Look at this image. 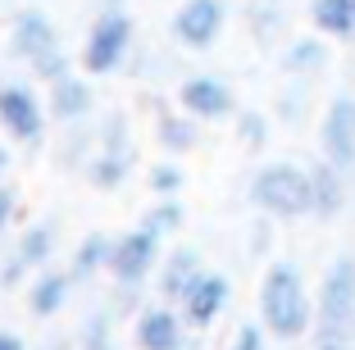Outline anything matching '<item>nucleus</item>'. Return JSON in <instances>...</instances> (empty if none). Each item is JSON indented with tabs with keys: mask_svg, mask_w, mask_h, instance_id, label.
<instances>
[{
	"mask_svg": "<svg viewBox=\"0 0 355 350\" xmlns=\"http://www.w3.org/2000/svg\"><path fill=\"white\" fill-rule=\"evenodd\" d=\"M319 141H324V159L337 164L342 173L355 168V100L351 96H337L324 114V128H319Z\"/></svg>",
	"mask_w": 355,
	"mask_h": 350,
	"instance_id": "6",
	"label": "nucleus"
},
{
	"mask_svg": "<svg viewBox=\"0 0 355 350\" xmlns=\"http://www.w3.org/2000/svg\"><path fill=\"white\" fill-rule=\"evenodd\" d=\"M14 55L28 60L32 69L42 73V78H51V82L69 78V60H64V51H60V37H55V28L46 23V14H37V10L19 14V23H14Z\"/></svg>",
	"mask_w": 355,
	"mask_h": 350,
	"instance_id": "3",
	"label": "nucleus"
},
{
	"mask_svg": "<svg viewBox=\"0 0 355 350\" xmlns=\"http://www.w3.org/2000/svg\"><path fill=\"white\" fill-rule=\"evenodd\" d=\"M319 64H324V46H319V42H296L292 55H287V69H292V73L319 69Z\"/></svg>",
	"mask_w": 355,
	"mask_h": 350,
	"instance_id": "18",
	"label": "nucleus"
},
{
	"mask_svg": "<svg viewBox=\"0 0 355 350\" xmlns=\"http://www.w3.org/2000/svg\"><path fill=\"white\" fill-rule=\"evenodd\" d=\"M5 164H10V155H5V146H0V173H5Z\"/></svg>",
	"mask_w": 355,
	"mask_h": 350,
	"instance_id": "27",
	"label": "nucleus"
},
{
	"mask_svg": "<svg viewBox=\"0 0 355 350\" xmlns=\"http://www.w3.org/2000/svg\"><path fill=\"white\" fill-rule=\"evenodd\" d=\"M128 42H132V19L119 10L101 14L92 23V37L83 46V69L87 73H114L128 55Z\"/></svg>",
	"mask_w": 355,
	"mask_h": 350,
	"instance_id": "5",
	"label": "nucleus"
},
{
	"mask_svg": "<svg viewBox=\"0 0 355 350\" xmlns=\"http://www.w3.org/2000/svg\"><path fill=\"white\" fill-rule=\"evenodd\" d=\"M137 346L141 350H182V323L168 309H146L137 323Z\"/></svg>",
	"mask_w": 355,
	"mask_h": 350,
	"instance_id": "13",
	"label": "nucleus"
},
{
	"mask_svg": "<svg viewBox=\"0 0 355 350\" xmlns=\"http://www.w3.org/2000/svg\"><path fill=\"white\" fill-rule=\"evenodd\" d=\"M51 110L60 119H83L92 110V91L83 82H73V78H60V82H51Z\"/></svg>",
	"mask_w": 355,
	"mask_h": 350,
	"instance_id": "15",
	"label": "nucleus"
},
{
	"mask_svg": "<svg viewBox=\"0 0 355 350\" xmlns=\"http://www.w3.org/2000/svg\"><path fill=\"white\" fill-rule=\"evenodd\" d=\"M200 273V259H196V250H178L173 259H168V273H164V291L168 296H178L182 300V291L191 287V278Z\"/></svg>",
	"mask_w": 355,
	"mask_h": 350,
	"instance_id": "16",
	"label": "nucleus"
},
{
	"mask_svg": "<svg viewBox=\"0 0 355 350\" xmlns=\"http://www.w3.org/2000/svg\"><path fill=\"white\" fill-rule=\"evenodd\" d=\"M178 223H182V209H178V205H159L155 214L146 218V227L155 232V237H159V232H168V227H178Z\"/></svg>",
	"mask_w": 355,
	"mask_h": 350,
	"instance_id": "19",
	"label": "nucleus"
},
{
	"mask_svg": "<svg viewBox=\"0 0 355 350\" xmlns=\"http://www.w3.org/2000/svg\"><path fill=\"white\" fill-rule=\"evenodd\" d=\"M0 123L10 128V137L32 141L42 132V105L32 100V91H23V87H0Z\"/></svg>",
	"mask_w": 355,
	"mask_h": 350,
	"instance_id": "11",
	"label": "nucleus"
},
{
	"mask_svg": "<svg viewBox=\"0 0 355 350\" xmlns=\"http://www.w3.org/2000/svg\"><path fill=\"white\" fill-rule=\"evenodd\" d=\"M232 350H264V337H260V328H251V323H246V328L237 332V346Z\"/></svg>",
	"mask_w": 355,
	"mask_h": 350,
	"instance_id": "23",
	"label": "nucleus"
},
{
	"mask_svg": "<svg viewBox=\"0 0 355 350\" xmlns=\"http://www.w3.org/2000/svg\"><path fill=\"white\" fill-rule=\"evenodd\" d=\"M260 319L278 341H296V337L310 332L314 305H310V291H305L296 264H273L269 273H264V282H260Z\"/></svg>",
	"mask_w": 355,
	"mask_h": 350,
	"instance_id": "1",
	"label": "nucleus"
},
{
	"mask_svg": "<svg viewBox=\"0 0 355 350\" xmlns=\"http://www.w3.org/2000/svg\"><path fill=\"white\" fill-rule=\"evenodd\" d=\"M173 32H178L182 46L205 51V46L223 32V0H187V5L173 14Z\"/></svg>",
	"mask_w": 355,
	"mask_h": 350,
	"instance_id": "8",
	"label": "nucleus"
},
{
	"mask_svg": "<svg viewBox=\"0 0 355 350\" xmlns=\"http://www.w3.org/2000/svg\"><path fill=\"white\" fill-rule=\"evenodd\" d=\"M310 19L324 37H355V0H314Z\"/></svg>",
	"mask_w": 355,
	"mask_h": 350,
	"instance_id": "14",
	"label": "nucleus"
},
{
	"mask_svg": "<svg viewBox=\"0 0 355 350\" xmlns=\"http://www.w3.org/2000/svg\"><path fill=\"white\" fill-rule=\"evenodd\" d=\"M351 323H355V259L342 255L328 268L324 287H319V328H324V341H342Z\"/></svg>",
	"mask_w": 355,
	"mask_h": 350,
	"instance_id": "4",
	"label": "nucleus"
},
{
	"mask_svg": "<svg viewBox=\"0 0 355 350\" xmlns=\"http://www.w3.org/2000/svg\"><path fill=\"white\" fill-rule=\"evenodd\" d=\"M10 214H14V196L5 191V186H0V227L10 223Z\"/></svg>",
	"mask_w": 355,
	"mask_h": 350,
	"instance_id": "24",
	"label": "nucleus"
},
{
	"mask_svg": "<svg viewBox=\"0 0 355 350\" xmlns=\"http://www.w3.org/2000/svg\"><path fill=\"white\" fill-rule=\"evenodd\" d=\"M64 291H69V282L60 278V273H46V278H37V287H32V314H55V309L64 305Z\"/></svg>",
	"mask_w": 355,
	"mask_h": 350,
	"instance_id": "17",
	"label": "nucleus"
},
{
	"mask_svg": "<svg viewBox=\"0 0 355 350\" xmlns=\"http://www.w3.org/2000/svg\"><path fill=\"white\" fill-rule=\"evenodd\" d=\"M0 350H28V346H23V337H14V332H0Z\"/></svg>",
	"mask_w": 355,
	"mask_h": 350,
	"instance_id": "25",
	"label": "nucleus"
},
{
	"mask_svg": "<svg viewBox=\"0 0 355 350\" xmlns=\"http://www.w3.org/2000/svg\"><path fill=\"white\" fill-rule=\"evenodd\" d=\"M101 255H110V241H105V237H92V246L78 250V268H92Z\"/></svg>",
	"mask_w": 355,
	"mask_h": 350,
	"instance_id": "22",
	"label": "nucleus"
},
{
	"mask_svg": "<svg viewBox=\"0 0 355 350\" xmlns=\"http://www.w3.org/2000/svg\"><path fill=\"white\" fill-rule=\"evenodd\" d=\"M178 100L196 119H223V114H232V91L219 78H187V82L178 87Z\"/></svg>",
	"mask_w": 355,
	"mask_h": 350,
	"instance_id": "10",
	"label": "nucleus"
},
{
	"mask_svg": "<svg viewBox=\"0 0 355 350\" xmlns=\"http://www.w3.org/2000/svg\"><path fill=\"white\" fill-rule=\"evenodd\" d=\"M164 141L182 150V146H191V141H196V132H191V128H182L178 119H168V123H164Z\"/></svg>",
	"mask_w": 355,
	"mask_h": 350,
	"instance_id": "20",
	"label": "nucleus"
},
{
	"mask_svg": "<svg viewBox=\"0 0 355 350\" xmlns=\"http://www.w3.org/2000/svg\"><path fill=\"white\" fill-rule=\"evenodd\" d=\"M155 255H159V237L150 227H141V232L119 237L114 246H110V255H105V264L114 268L119 282H141L150 268H155Z\"/></svg>",
	"mask_w": 355,
	"mask_h": 350,
	"instance_id": "7",
	"label": "nucleus"
},
{
	"mask_svg": "<svg viewBox=\"0 0 355 350\" xmlns=\"http://www.w3.org/2000/svg\"><path fill=\"white\" fill-rule=\"evenodd\" d=\"M150 182H155V191H164V196H173L178 186H182V173H178V168H155V177H150Z\"/></svg>",
	"mask_w": 355,
	"mask_h": 350,
	"instance_id": "21",
	"label": "nucleus"
},
{
	"mask_svg": "<svg viewBox=\"0 0 355 350\" xmlns=\"http://www.w3.org/2000/svg\"><path fill=\"white\" fill-rule=\"evenodd\" d=\"M319 350H346V346H342V341H324V346H319Z\"/></svg>",
	"mask_w": 355,
	"mask_h": 350,
	"instance_id": "26",
	"label": "nucleus"
},
{
	"mask_svg": "<svg viewBox=\"0 0 355 350\" xmlns=\"http://www.w3.org/2000/svg\"><path fill=\"white\" fill-rule=\"evenodd\" d=\"M223 305H228V282H223L219 273H196V278H191V287L182 291V319H187L191 328L214 323Z\"/></svg>",
	"mask_w": 355,
	"mask_h": 350,
	"instance_id": "9",
	"label": "nucleus"
},
{
	"mask_svg": "<svg viewBox=\"0 0 355 350\" xmlns=\"http://www.w3.org/2000/svg\"><path fill=\"white\" fill-rule=\"evenodd\" d=\"M310 182H314V214L319 218H333V214H342V205H346V173L337 164H314L310 168Z\"/></svg>",
	"mask_w": 355,
	"mask_h": 350,
	"instance_id": "12",
	"label": "nucleus"
},
{
	"mask_svg": "<svg viewBox=\"0 0 355 350\" xmlns=\"http://www.w3.org/2000/svg\"><path fill=\"white\" fill-rule=\"evenodd\" d=\"M251 200L273 218H301L314 214V182L301 164H269L251 177Z\"/></svg>",
	"mask_w": 355,
	"mask_h": 350,
	"instance_id": "2",
	"label": "nucleus"
}]
</instances>
